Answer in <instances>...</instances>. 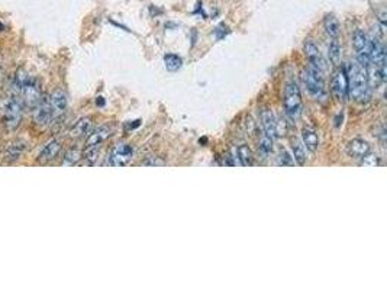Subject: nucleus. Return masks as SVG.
Returning a JSON list of instances; mask_svg holds the SVG:
<instances>
[{"label": "nucleus", "instance_id": "nucleus-23", "mask_svg": "<svg viewBox=\"0 0 387 290\" xmlns=\"http://www.w3.org/2000/svg\"><path fill=\"white\" fill-rule=\"evenodd\" d=\"M81 158V152L78 150H70V151L65 152L63 158V165H75Z\"/></svg>", "mask_w": 387, "mask_h": 290}, {"label": "nucleus", "instance_id": "nucleus-19", "mask_svg": "<svg viewBox=\"0 0 387 290\" xmlns=\"http://www.w3.org/2000/svg\"><path fill=\"white\" fill-rule=\"evenodd\" d=\"M292 151H293V160L299 165H303L306 163V147L303 145V142H300L298 139H295L292 142Z\"/></svg>", "mask_w": 387, "mask_h": 290}, {"label": "nucleus", "instance_id": "nucleus-17", "mask_svg": "<svg viewBox=\"0 0 387 290\" xmlns=\"http://www.w3.org/2000/svg\"><path fill=\"white\" fill-rule=\"evenodd\" d=\"M324 28L326 35L331 39H337L339 37L341 32V25L338 18H335V15H326L324 19Z\"/></svg>", "mask_w": 387, "mask_h": 290}, {"label": "nucleus", "instance_id": "nucleus-10", "mask_svg": "<svg viewBox=\"0 0 387 290\" xmlns=\"http://www.w3.org/2000/svg\"><path fill=\"white\" fill-rule=\"evenodd\" d=\"M52 119H55L52 108H51L50 101H41L37 105L35 111H34V122L37 125H48Z\"/></svg>", "mask_w": 387, "mask_h": 290}, {"label": "nucleus", "instance_id": "nucleus-13", "mask_svg": "<svg viewBox=\"0 0 387 290\" xmlns=\"http://www.w3.org/2000/svg\"><path fill=\"white\" fill-rule=\"evenodd\" d=\"M111 137V129L109 126H99L93 132H90L86 141V148H96L102 147V144Z\"/></svg>", "mask_w": 387, "mask_h": 290}, {"label": "nucleus", "instance_id": "nucleus-11", "mask_svg": "<svg viewBox=\"0 0 387 290\" xmlns=\"http://www.w3.org/2000/svg\"><path fill=\"white\" fill-rule=\"evenodd\" d=\"M347 151H348V154H350L352 158L362 160L364 157H367V155L371 152V145H370L365 139L354 138L348 142Z\"/></svg>", "mask_w": 387, "mask_h": 290}, {"label": "nucleus", "instance_id": "nucleus-14", "mask_svg": "<svg viewBox=\"0 0 387 290\" xmlns=\"http://www.w3.org/2000/svg\"><path fill=\"white\" fill-rule=\"evenodd\" d=\"M50 101L51 108H52V112H54V116H61V115L65 112L67 109V105H68V101H67V94L64 93L63 90H57L51 94L48 98Z\"/></svg>", "mask_w": 387, "mask_h": 290}, {"label": "nucleus", "instance_id": "nucleus-20", "mask_svg": "<svg viewBox=\"0 0 387 290\" xmlns=\"http://www.w3.org/2000/svg\"><path fill=\"white\" fill-rule=\"evenodd\" d=\"M237 158L239 160V163L241 165H244V167H247V165L252 164V161H254V155H252V151H251V148L247 145V144H241L239 147L237 148Z\"/></svg>", "mask_w": 387, "mask_h": 290}, {"label": "nucleus", "instance_id": "nucleus-7", "mask_svg": "<svg viewBox=\"0 0 387 290\" xmlns=\"http://www.w3.org/2000/svg\"><path fill=\"white\" fill-rule=\"evenodd\" d=\"M21 91H22V96H24V102L29 106H34V105H38L41 102V87H39V83H38L35 78H28L25 83L21 86Z\"/></svg>", "mask_w": 387, "mask_h": 290}, {"label": "nucleus", "instance_id": "nucleus-9", "mask_svg": "<svg viewBox=\"0 0 387 290\" xmlns=\"http://www.w3.org/2000/svg\"><path fill=\"white\" fill-rule=\"evenodd\" d=\"M61 148H63V144H61L60 139H51L50 142L45 144V147L38 154V163H41V164L51 163L52 160H55L58 157Z\"/></svg>", "mask_w": 387, "mask_h": 290}, {"label": "nucleus", "instance_id": "nucleus-4", "mask_svg": "<svg viewBox=\"0 0 387 290\" xmlns=\"http://www.w3.org/2000/svg\"><path fill=\"white\" fill-rule=\"evenodd\" d=\"M22 116H24V101L18 98L9 99L3 111V125L6 126V129L15 131L21 125Z\"/></svg>", "mask_w": 387, "mask_h": 290}, {"label": "nucleus", "instance_id": "nucleus-18", "mask_svg": "<svg viewBox=\"0 0 387 290\" xmlns=\"http://www.w3.org/2000/svg\"><path fill=\"white\" fill-rule=\"evenodd\" d=\"M302 139H303V145L306 147V150L315 152L319 147V138L318 134L312 129H303L302 132Z\"/></svg>", "mask_w": 387, "mask_h": 290}, {"label": "nucleus", "instance_id": "nucleus-6", "mask_svg": "<svg viewBox=\"0 0 387 290\" xmlns=\"http://www.w3.org/2000/svg\"><path fill=\"white\" fill-rule=\"evenodd\" d=\"M332 93L338 101L345 102L348 99V74L347 68H339L332 78Z\"/></svg>", "mask_w": 387, "mask_h": 290}, {"label": "nucleus", "instance_id": "nucleus-12", "mask_svg": "<svg viewBox=\"0 0 387 290\" xmlns=\"http://www.w3.org/2000/svg\"><path fill=\"white\" fill-rule=\"evenodd\" d=\"M261 125L264 135H267L268 138L274 139L277 137V119H275L273 111L270 109H264L261 112Z\"/></svg>", "mask_w": 387, "mask_h": 290}, {"label": "nucleus", "instance_id": "nucleus-15", "mask_svg": "<svg viewBox=\"0 0 387 290\" xmlns=\"http://www.w3.org/2000/svg\"><path fill=\"white\" fill-rule=\"evenodd\" d=\"M25 150H26L25 142H22V141H16V142H13V144H11V145L6 148V151H5V160H6L8 163H16V161L24 155Z\"/></svg>", "mask_w": 387, "mask_h": 290}, {"label": "nucleus", "instance_id": "nucleus-24", "mask_svg": "<svg viewBox=\"0 0 387 290\" xmlns=\"http://www.w3.org/2000/svg\"><path fill=\"white\" fill-rule=\"evenodd\" d=\"M273 141L274 139L268 138L267 135H262L261 141H260V151L262 154H265V155L270 154V152L273 151Z\"/></svg>", "mask_w": 387, "mask_h": 290}, {"label": "nucleus", "instance_id": "nucleus-1", "mask_svg": "<svg viewBox=\"0 0 387 290\" xmlns=\"http://www.w3.org/2000/svg\"><path fill=\"white\" fill-rule=\"evenodd\" d=\"M347 74H348V96L360 103L370 101L371 86L368 83L365 68H362L358 63H352L347 70Z\"/></svg>", "mask_w": 387, "mask_h": 290}, {"label": "nucleus", "instance_id": "nucleus-21", "mask_svg": "<svg viewBox=\"0 0 387 290\" xmlns=\"http://www.w3.org/2000/svg\"><path fill=\"white\" fill-rule=\"evenodd\" d=\"M328 55H329V60L334 65H339L341 63V45L338 42L337 39H331L329 45H328Z\"/></svg>", "mask_w": 387, "mask_h": 290}, {"label": "nucleus", "instance_id": "nucleus-8", "mask_svg": "<svg viewBox=\"0 0 387 290\" xmlns=\"http://www.w3.org/2000/svg\"><path fill=\"white\" fill-rule=\"evenodd\" d=\"M305 54H306V57H308L311 65H313L315 68H318V70L322 71V73L326 71L328 65H326L324 55H322V52L319 50V47L313 42L312 39H309V41L305 42Z\"/></svg>", "mask_w": 387, "mask_h": 290}, {"label": "nucleus", "instance_id": "nucleus-16", "mask_svg": "<svg viewBox=\"0 0 387 290\" xmlns=\"http://www.w3.org/2000/svg\"><path fill=\"white\" fill-rule=\"evenodd\" d=\"M91 129V119L90 118H81L80 121L75 122V125L70 131V137L71 138H81L90 134Z\"/></svg>", "mask_w": 387, "mask_h": 290}, {"label": "nucleus", "instance_id": "nucleus-3", "mask_svg": "<svg viewBox=\"0 0 387 290\" xmlns=\"http://www.w3.org/2000/svg\"><path fill=\"white\" fill-rule=\"evenodd\" d=\"M303 81H305L306 90L309 91V94L312 98H315L316 101H322L324 99L325 94H326V90H325V81L322 71H319L313 65H309L305 70V73H303Z\"/></svg>", "mask_w": 387, "mask_h": 290}, {"label": "nucleus", "instance_id": "nucleus-2", "mask_svg": "<svg viewBox=\"0 0 387 290\" xmlns=\"http://www.w3.org/2000/svg\"><path fill=\"white\" fill-rule=\"evenodd\" d=\"M284 114L287 115L290 121H298L302 116L303 105H302V94L296 81L290 80L284 88Z\"/></svg>", "mask_w": 387, "mask_h": 290}, {"label": "nucleus", "instance_id": "nucleus-25", "mask_svg": "<svg viewBox=\"0 0 387 290\" xmlns=\"http://www.w3.org/2000/svg\"><path fill=\"white\" fill-rule=\"evenodd\" d=\"M278 163H280V165H293L295 160L287 151L283 150V151H280V155H278Z\"/></svg>", "mask_w": 387, "mask_h": 290}, {"label": "nucleus", "instance_id": "nucleus-5", "mask_svg": "<svg viewBox=\"0 0 387 290\" xmlns=\"http://www.w3.org/2000/svg\"><path fill=\"white\" fill-rule=\"evenodd\" d=\"M134 157V148L129 144H116L109 155V165L112 167H125L131 163Z\"/></svg>", "mask_w": 387, "mask_h": 290}, {"label": "nucleus", "instance_id": "nucleus-26", "mask_svg": "<svg viewBox=\"0 0 387 290\" xmlns=\"http://www.w3.org/2000/svg\"><path fill=\"white\" fill-rule=\"evenodd\" d=\"M2 29H3V25H2V24H0V31H2Z\"/></svg>", "mask_w": 387, "mask_h": 290}, {"label": "nucleus", "instance_id": "nucleus-22", "mask_svg": "<svg viewBox=\"0 0 387 290\" xmlns=\"http://www.w3.org/2000/svg\"><path fill=\"white\" fill-rule=\"evenodd\" d=\"M164 65L168 71H177V70L181 68L183 60L175 54H165L164 55Z\"/></svg>", "mask_w": 387, "mask_h": 290}]
</instances>
